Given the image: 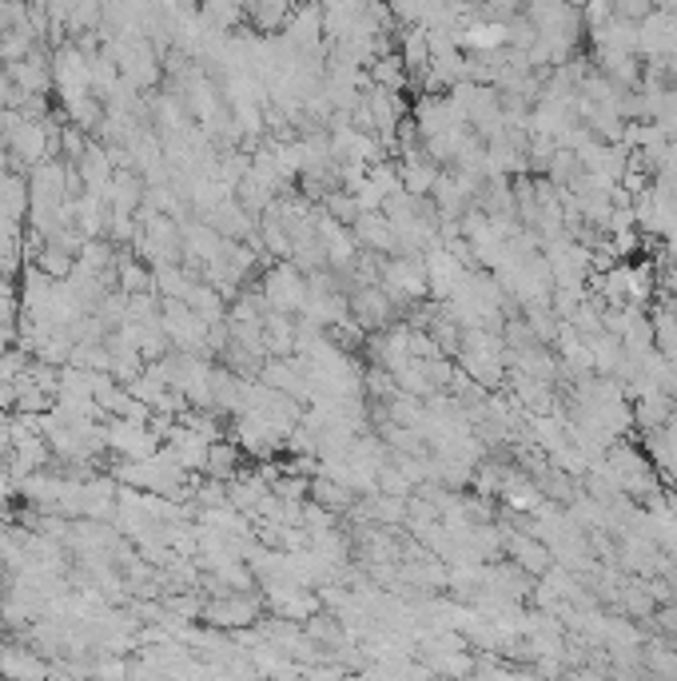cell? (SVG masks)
<instances>
[{"label": "cell", "instance_id": "obj_1", "mask_svg": "<svg viewBox=\"0 0 677 681\" xmlns=\"http://www.w3.org/2000/svg\"><path fill=\"white\" fill-rule=\"evenodd\" d=\"M263 606H267V602H263L255 590H231V594L208 597V602H204V614H199V622H204V626H216V629H228V634H236V629L255 626V622L267 614Z\"/></svg>", "mask_w": 677, "mask_h": 681}, {"label": "cell", "instance_id": "obj_2", "mask_svg": "<svg viewBox=\"0 0 677 681\" xmlns=\"http://www.w3.org/2000/svg\"><path fill=\"white\" fill-rule=\"evenodd\" d=\"M260 287H263V295H267L271 311L299 315L303 307H307V272L295 267L292 260H280L275 267H263Z\"/></svg>", "mask_w": 677, "mask_h": 681}, {"label": "cell", "instance_id": "obj_3", "mask_svg": "<svg viewBox=\"0 0 677 681\" xmlns=\"http://www.w3.org/2000/svg\"><path fill=\"white\" fill-rule=\"evenodd\" d=\"M347 304H351V319L363 327L367 336H371V331H383L386 323H395L398 319V307L391 304V295L379 284H363V287H354V292H347Z\"/></svg>", "mask_w": 677, "mask_h": 681}, {"label": "cell", "instance_id": "obj_4", "mask_svg": "<svg viewBox=\"0 0 677 681\" xmlns=\"http://www.w3.org/2000/svg\"><path fill=\"white\" fill-rule=\"evenodd\" d=\"M53 80L56 96L92 92V73H88V53L76 41H64L53 48Z\"/></svg>", "mask_w": 677, "mask_h": 681}, {"label": "cell", "instance_id": "obj_5", "mask_svg": "<svg viewBox=\"0 0 677 681\" xmlns=\"http://www.w3.org/2000/svg\"><path fill=\"white\" fill-rule=\"evenodd\" d=\"M108 422V451L124 454V459H152V454L164 447V442L152 435L148 422H132V419H105Z\"/></svg>", "mask_w": 677, "mask_h": 681}, {"label": "cell", "instance_id": "obj_6", "mask_svg": "<svg viewBox=\"0 0 677 681\" xmlns=\"http://www.w3.org/2000/svg\"><path fill=\"white\" fill-rule=\"evenodd\" d=\"M351 235L359 248H367V252L398 255V235L383 211H359V220L351 223Z\"/></svg>", "mask_w": 677, "mask_h": 681}, {"label": "cell", "instance_id": "obj_7", "mask_svg": "<svg viewBox=\"0 0 677 681\" xmlns=\"http://www.w3.org/2000/svg\"><path fill=\"white\" fill-rule=\"evenodd\" d=\"M299 0H243V12H248V24L260 36H280L292 21V12Z\"/></svg>", "mask_w": 677, "mask_h": 681}, {"label": "cell", "instance_id": "obj_8", "mask_svg": "<svg viewBox=\"0 0 677 681\" xmlns=\"http://www.w3.org/2000/svg\"><path fill=\"white\" fill-rule=\"evenodd\" d=\"M144 191H148V184H144V176L135 168H116L112 172V184H108V191H105V199H108V208H116V211H132L135 216V208L144 204Z\"/></svg>", "mask_w": 677, "mask_h": 681}, {"label": "cell", "instance_id": "obj_9", "mask_svg": "<svg viewBox=\"0 0 677 681\" xmlns=\"http://www.w3.org/2000/svg\"><path fill=\"white\" fill-rule=\"evenodd\" d=\"M307 498H315L319 506H327L335 518H339V514H347L354 503H359L354 486L343 483V479H331V474H315V479H312V494H307Z\"/></svg>", "mask_w": 677, "mask_h": 681}, {"label": "cell", "instance_id": "obj_10", "mask_svg": "<svg viewBox=\"0 0 677 681\" xmlns=\"http://www.w3.org/2000/svg\"><path fill=\"white\" fill-rule=\"evenodd\" d=\"M590 41H594V48H614V53H637V21H630V17H610V21L602 24V29L590 32Z\"/></svg>", "mask_w": 677, "mask_h": 681}, {"label": "cell", "instance_id": "obj_11", "mask_svg": "<svg viewBox=\"0 0 677 681\" xmlns=\"http://www.w3.org/2000/svg\"><path fill=\"white\" fill-rule=\"evenodd\" d=\"M243 471V447L236 439H216L208 447V466H204V474H211V479H223V483H231L236 474Z\"/></svg>", "mask_w": 677, "mask_h": 681}, {"label": "cell", "instance_id": "obj_12", "mask_svg": "<svg viewBox=\"0 0 677 681\" xmlns=\"http://www.w3.org/2000/svg\"><path fill=\"white\" fill-rule=\"evenodd\" d=\"M459 367L467 371L479 387L499 391L502 378H506V367H502V355H487V351H459Z\"/></svg>", "mask_w": 677, "mask_h": 681}, {"label": "cell", "instance_id": "obj_13", "mask_svg": "<svg viewBox=\"0 0 677 681\" xmlns=\"http://www.w3.org/2000/svg\"><path fill=\"white\" fill-rule=\"evenodd\" d=\"M367 76H371V85L391 88V92H406V85H411V73H406V64L398 53L375 56V61L367 64Z\"/></svg>", "mask_w": 677, "mask_h": 681}, {"label": "cell", "instance_id": "obj_14", "mask_svg": "<svg viewBox=\"0 0 677 681\" xmlns=\"http://www.w3.org/2000/svg\"><path fill=\"white\" fill-rule=\"evenodd\" d=\"M184 299H188V307L199 315V319H204V323L228 319V299H223V295H219L211 284H204V279H196V284L188 287V295H184Z\"/></svg>", "mask_w": 677, "mask_h": 681}, {"label": "cell", "instance_id": "obj_15", "mask_svg": "<svg viewBox=\"0 0 677 681\" xmlns=\"http://www.w3.org/2000/svg\"><path fill=\"white\" fill-rule=\"evenodd\" d=\"M32 263H36L44 275H53V279H68V275H73V267H76V255L64 252L61 243H44Z\"/></svg>", "mask_w": 677, "mask_h": 681}, {"label": "cell", "instance_id": "obj_16", "mask_svg": "<svg viewBox=\"0 0 677 681\" xmlns=\"http://www.w3.org/2000/svg\"><path fill=\"white\" fill-rule=\"evenodd\" d=\"M156 272V295H172V299H184L188 287L196 284L188 272H184V263H164V267H152Z\"/></svg>", "mask_w": 677, "mask_h": 681}, {"label": "cell", "instance_id": "obj_17", "mask_svg": "<svg viewBox=\"0 0 677 681\" xmlns=\"http://www.w3.org/2000/svg\"><path fill=\"white\" fill-rule=\"evenodd\" d=\"M649 323H654V347L662 351V355L677 359V315L669 311V307H657L654 315H649Z\"/></svg>", "mask_w": 677, "mask_h": 681}, {"label": "cell", "instance_id": "obj_18", "mask_svg": "<svg viewBox=\"0 0 677 681\" xmlns=\"http://www.w3.org/2000/svg\"><path fill=\"white\" fill-rule=\"evenodd\" d=\"M319 204H324L327 216L339 220L343 228H351V223L359 220V199H354V191H347V188H335L331 196H324Z\"/></svg>", "mask_w": 677, "mask_h": 681}, {"label": "cell", "instance_id": "obj_19", "mask_svg": "<svg viewBox=\"0 0 677 681\" xmlns=\"http://www.w3.org/2000/svg\"><path fill=\"white\" fill-rule=\"evenodd\" d=\"M36 48V36L24 29H4L0 32V64H12V61H24V56Z\"/></svg>", "mask_w": 677, "mask_h": 681}, {"label": "cell", "instance_id": "obj_20", "mask_svg": "<svg viewBox=\"0 0 677 681\" xmlns=\"http://www.w3.org/2000/svg\"><path fill=\"white\" fill-rule=\"evenodd\" d=\"M88 132L84 128H76L73 120H64V128H61V160H68V164H76V160L84 156V147H88Z\"/></svg>", "mask_w": 677, "mask_h": 681}, {"label": "cell", "instance_id": "obj_21", "mask_svg": "<svg viewBox=\"0 0 677 681\" xmlns=\"http://www.w3.org/2000/svg\"><path fill=\"white\" fill-rule=\"evenodd\" d=\"M610 17H614V4H610V0H586V4H582V24L590 32L602 29Z\"/></svg>", "mask_w": 677, "mask_h": 681}, {"label": "cell", "instance_id": "obj_22", "mask_svg": "<svg viewBox=\"0 0 677 681\" xmlns=\"http://www.w3.org/2000/svg\"><path fill=\"white\" fill-rule=\"evenodd\" d=\"M0 410H17V383H9V378H0Z\"/></svg>", "mask_w": 677, "mask_h": 681}, {"label": "cell", "instance_id": "obj_23", "mask_svg": "<svg viewBox=\"0 0 677 681\" xmlns=\"http://www.w3.org/2000/svg\"><path fill=\"white\" fill-rule=\"evenodd\" d=\"M375 4H386V9H391V4H395V0H375Z\"/></svg>", "mask_w": 677, "mask_h": 681}, {"label": "cell", "instance_id": "obj_24", "mask_svg": "<svg viewBox=\"0 0 677 681\" xmlns=\"http://www.w3.org/2000/svg\"><path fill=\"white\" fill-rule=\"evenodd\" d=\"M674 491H677V479H674Z\"/></svg>", "mask_w": 677, "mask_h": 681}]
</instances>
